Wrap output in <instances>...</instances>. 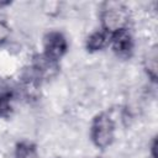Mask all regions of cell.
<instances>
[{"label": "cell", "instance_id": "6da1fadb", "mask_svg": "<svg viewBox=\"0 0 158 158\" xmlns=\"http://www.w3.org/2000/svg\"><path fill=\"white\" fill-rule=\"evenodd\" d=\"M91 138L100 148H105L111 144L114 139V123L106 114H100L94 118L91 126Z\"/></svg>", "mask_w": 158, "mask_h": 158}, {"label": "cell", "instance_id": "7a4b0ae2", "mask_svg": "<svg viewBox=\"0 0 158 158\" xmlns=\"http://www.w3.org/2000/svg\"><path fill=\"white\" fill-rule=\"evenodd\" d=\"M127 20L128 19H127L126 11L123 9H120V7L107 9L101 15L102 26L111 35L120 31V30H125L126 25H127Z\"/></svg>", "mask_w": 158, "mask_h": 158}, {"label": "cell", "instance_id": "3957f363", "mask_svg": "<svg viewBox=\"0 0 158 158\" xmlns=\"http://www.w3.org/2000/svg\"><path fill=\"white\" fill-rule=\"evenodd\" d=\"M67 51V41L59 32H49L44 37V56L52 60L59 59Z\"/></svg>", "mask_w": 158, "mask_h": 158}, {"label": "cell", "instance_id": "277c9868", "mask_svg": "<svg viewBox=\"0 0 158 158\" xmlns=\"http://www.w3.org/2000/svg\"><path fill=\"white\" fill-rule=\"evenodd\" d=\"M111 43H112L114 51L121 57L128 56L132 51V37L126 28L112 33L111 35Z\"/></svg>", "mask_w": 158, "mask_h": 158}, {"label": "cell", "instance_id": "5b68a950", "mask_svg": "<svg viewBox=\"0 0 158 158\" xmlns=\"http://www.w3.org/2000/svg\"><path fill=\"white\" fill-rule=\"evenodd\" d=\"M107 42V36L105 32H94L89 36L88 41H86V47L89 51H99L101 48L105 47Z\"/></svg>", "mask_w": 158, "mask_h": 158}, {"label": "cell", "instance_id": "8992f818", "mask_svg": "<svg viewBox=\"0 0 158 158\" xmlns=\"http://www.w3.org/2000/svg\"><path fill=\"white\" fill-rule=\"evenodd\" d=\"M15 156H16V158H38L35 146H32L30 143H25V142L17 144Z\"/></svg>", "mask_w": 158, "mask_h": 158}, {"label": "cell", "instance_id": "52a82bcc", "mask_svg": "<svg viewBox=\"0 0 158 158\" xmlns=\"http://www.w3.org/2000/svg\"><path fill=\"white\" fill-rule=\"evenodd\" d=\"M9 36H10V28L7 27L6 23L0 22V43L4 42L5 40H7Z\"/></svg>", "mask_w": 158, "mask_h": 158}]
</instances>
